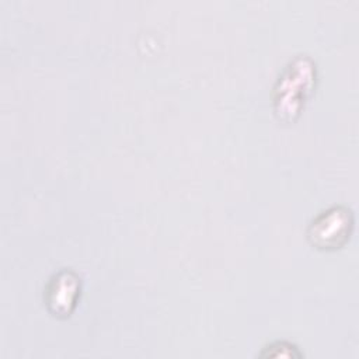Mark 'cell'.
I'll use <instances>...</instances> for the list:
<instances>
[{"label":"cell","instance_id":"cell-2","mask_svg":"<svg viewBox=\"0 0 359 359\" xmlns=\"http://www.w3.org/2000/svg\"><path fill=\"white\" fill-rule=\"evenodd\" d=\"M352 224L351 210L342 206H334L311 220L307 236L310 243L317 248L334 250L348 241Z\"/></svg>","mask_w":359,"mask_h":359},{"label":"cell","instance_id":"cell-1","mask_svg":"<svg viewBox=\"0 0 359 359\" xmlns=\"http://www.w3.org/2000/svg\"><path fill=\"white\" fill-rule=\"evenodd\" d=\"M316 70L313 63L307 57L294 59L279 79L275 93L276 114L282 118H293L299 114V109L304 104L307 94L310 93Z\"/></svg>","mask_w":359,"mask_h":359},{"label":"cell","instance_id":"cell-3","mask_svg":"<svg viewBox=\"0 0 359 359\" xmlns=\"http://www.w3.org/2000/svg\"><path fill=\"white\" fill-rule=\"evenodd\" d=\"M80 296V279L67 269L55 273L45 290V302L49 311L57 317H67L76 307Z\"/></svg>","mask_w":359,"mask_h":359}]
</instances>
